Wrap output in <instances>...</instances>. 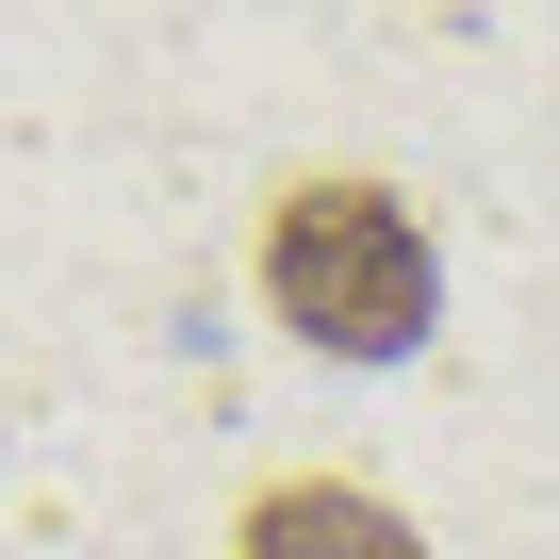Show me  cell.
Instances as JSON below:
<instances>
[{"label": "cell", "mask_w": 559, "mask_h": 559, "mask_svg": "<svg viewBox=\"0 0 559 559\" xmlns=\"http://www.w3.org/2000/svg\"><path fill=\"white\" fill-rule=\"evenodd\" d=\"M428 297H444V263H428V230H412L379 181H346V165L280 181V214H263V313L297 330V346H330V362H412V346H428Z\"/></svg>", "instance_id": "cell-1"}, {"label": "cell", "mask_w": 559, "mask_h": 559, "mask_svg": "<svg viewBox=\"0 0 559 559\" xmlns=\"http://www.w3.org/2000/svg\"><path fill=\"white\" fill-rule=\"evenodd\" d=\"M230 559H428L379 493H346V477H280L247 526H230Z\"/></svg>", "instance_id": "cell-2"}]
</instances>
